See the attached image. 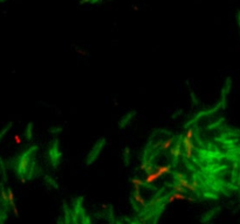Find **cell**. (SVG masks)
Here are the masks:
<instances>
[{"label": "cell", "mask_w": 240, "mask_h": 224, "mask_svg": "<svg viewBox=\"0 0 240 224\" xmlns=\"http://www.w3.org/2000/svg\"><path fill=\"white\" fill-rule=\"evenodd\" d=\"M176 180H177V183L178 184H180L182 187H184L185 188V190L187 192H191V194H195V192L198 191V188H199V183L197 181L196 178L193 180L192 182H190L187 178H186V176L184 174H182V172H176L175 175Z\"/></svg>", "instance_id": "cell-1"}, {"label": "cell", "mask_w": 240, "mask_h": 224, "mask_svg": "<svg viewBox=\"0 0 240 224\" xmlns=\"http://www.w3.org/2000/svg\"><path fill=\"white\" fill-rule=\"evenodd\" d=\"M182 146L184 150V155L187 160H192L193 159V153H195V144H193V140L183 137L182 139Z\"/></svg>", "instance_id": "cell-2"}, {"label": "cell", "mask_w": 240, "mask_h": 224, "mask_svg": "<svg viewBox=\"0 0 240 224\" xmlns=\"http://www.w3.org/2000/svg\"><path fill=\"white\" fill-rule=\"evenodd\" d=\"M176 201H193V198H190L186 194H182V192H172L169 195L166 202L168 203H174Z\"/></svg>", "instance_id": "cell-3"}, {"label": "cell", "mask_w": 240, "mask_h": 224, "mask_svg": "<svg viewBox=\"0 0 240 224\" xmlns=\"http://www.w3.org/2000/svg\"><path fill=\"white\" fill-rule=\"evenodd\" d=\"M169 153H170V155L175 159V160H179L180 157H182V155L184 154V150H183V146H182V142L180 143H177L175 144L171 149L169 150Z\"/></svg>", "instance_id": "cell-4"}, {"label": "cell", "mask_w": 240, "mask_h": 224, "mask_svg": "<svg viewBox=\"0 0 240 224\" xmlns=\"http://www.w3.org/2000/svg\"><path fill=\"white\" fill-rule=\"evenodd\" d=\"M132 200L136 204H138L140 207L144 208L146 205V201L144 198V196L142 195L141 190H134V195H132Z\"/></svg>", "instance_id": "cell-5"}, {"label": "cell", "mask_w": 240, "mask_h": 224, "mask_svg": "<svg viewBox=\"0 0 240 224\" xmlns=\"http://www.w3.org/2000/svg\"><path fill=\"white\" fill-rule=\"evenodd\" d=\"M158 180H159V177H158V175L155 172V169H153V171L149 172V174H145V176H144L145 185H152L153 183L156 181H158Z\"/></svg>", "instance_id": "cell-6"}, {"label": "cell", "mask_w": 240, "mask_h": 224, "mask_svg": "<svg viewBox=\"0 0 240 224\" xmlns=\"http://www.w3.org/2000/svg\"><path fill=\"white\" fill-rule=\"evenodd\" d=\"M155 172L161 178V177H163V176L171 172V166H158V167H155Z\"/></svg>", "instance_id": "cell-7"}, {"label": "cell", "mask_w": 240, "mask_h": 224, "mask_svg": "<svg viewBox=\"0 0 240 224\" xmlns=\"http://www.w3.org/2000/svg\"><path fill=\"white\" fill-rule=\"evenodd\" d=\"M131 185L134 187V190H141V188L145 185L144 178H140V177H134L131 178Z\"/></svg>", "instance_id": "cell-8"}, {"label": "cell", "mask_w": 240, "mask_h": 224, "mask_svg": "<svg viewBox=\"0 0 240 224\" xmlns=\"http://www.w3.org/2000/svg\"><path fill=\"white\" fill-rule=\"evenodd\" d=\"M174 143H175V139H174V137H169V139H166L163 143H162L161 149L163 150V151H169V150L174 147Z\"/></svg>", "instance_id": "cell-9"}, {"label": "cell", "mask_w": 240, "mask_h": 224, "mask_svg": "<svg viewBox=\"0 0 240 224\" xmlns=\"http://www.w3.org/2000/svg\"><path fill=\"white\" fill-rule=\"evenodd\" d=\"M140 169H141L142 171H144L145 174H149V172L153 171V169H155V166H152L150 162H144L143 164H141Z\"/></svg>", "instance_id": "cell-10"}, {"label": "cell", "mask_w": 240, "mask_h": 224, "mask_svg": "<svg viewBox=\"0 0 240 224\" xmlns=\"http://www.w3.org/2000/svg\"><path fill=\"white\" fill-rule=\"evenodd\" d=\"M172 189H174V191H175V192H182V194H185V192H187L185 190V188H184V187H182V185H180V184H178V183L174 184Z\"/></svg>", "instance_id": "cell-11"}, {"label": "cell", "mask_w": 240, "mask_h": 224, "mask_svg": "<svg viewBox=\"0 0 240 224\" xmlns=\"http://www.w3.org/2000/svg\"><path fill=\"white\" fill-rule=\"evenodd\" d=\"M13 140H14V142H15L17 144H21L22 140H21V137H20V135H14Z\"/></svg>", "instance_id": "cell-12"}, {"label": "cell", "mask_w": 240, "mask_h": 224, "mask_svg": "<svg viewBox=\"0 0 240 224\" xmlns=\"http://www.w3.org/2000/svg\"><path fill=\"white\" fill-rule=\"evenodd\" d=\"M97 0H81V4H88V2H95Z\"/></svg>", "instance_id": "cell-13"}]
</instances>
